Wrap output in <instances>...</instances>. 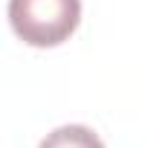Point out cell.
<instances>
[{
    "instance_id": "6da1fadb",
    "label": "cell",
    "mask_w": 148,
    "mask_h": 148,
    "mask_svg": "<svg viewBox=\"0 0 148 148\" xmlns=\"http://www.w3.org/2000/svg\"><path fill=\"white\" fill-rule=\"evenodd\" d=\"M79 21L82 0H9V23L15 35L38 49L64 44Z\"/></svg>"
},
{
    "instance_id": "7a4b0ae2",
    "label": "cell",
    "mask_w": 148,
    "mask_h": 148,
    "mask_svg": "<svg viewBox=\"0 0 148 148\" xmlns=\"http://www.w3.org/2000/svg\"><path fill=\"white\" fill-rule=\"evenodd\" d=\"M38 148H105V142L87 125H61L47 134Z\"/></svg>"
}]
</instances>
